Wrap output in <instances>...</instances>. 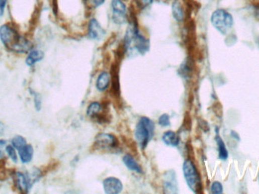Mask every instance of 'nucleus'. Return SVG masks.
<instances>
[{"label":"nucleus","instance_id":"obj_1","mask_svg":"<svg viewBox=\"0 0 259 194\" xmlns=\"http://www.w3.org/2000/svg\"><path fill=\"white\" fill-rule=\"evenodd\" d=\"M0 40L7 50L15 53H25L32 50V43L9 25L0 28Z\"/></svg>","mask_w":259,"mask_h":194},{"label":"nucleus","instance_id":"obj_2","mask_svg":"<svg viewBox=\"0 0 259 194\" xmlns=\"http://www.w3.org/2000/svg\"><path fill=\"white\" fill-rule=\"evenodd\" d=\"M124 47L129 56L143 55L149 51V40L140 33L135 24H132L127 28L124 37Z\"/></svg>","mask_w":259,"mask_h":194},{"label":"nucleus","instance_id":"obj_3","mask_svg":"<svg viewBox=\"0 0 259 194\" xmlns=\"http://www.w3.org/2000/svg\"><path fill=\"white\" fill-rule=\"evenodd\" d=\"M155 134V124L147 117L140 118L135 129V138L142 150L146 148Z\"/></svg>","mask_w":259,"mask_h":194},{"label":"nucleus","instance_id":"obj_4","mask_svg":"<svg viewBox=\"0 0 259 194\" xmlns=\"http://www.w3.org/2000/svg\"><path fill=\"white\" fill-rule=\"evenodd\" d=\"M183 171L186 182L190 189L195 193L201 192L203 184L197 167L190 159H187L183 165Z\"/></svg>","mask_w":259,"mask_h":194},{"label":"nucleus","instance_id":"obj_5","mask_svg":"<svg viewBox=\"0 0 259 194\" xmlns=\"http://www.w3.org/2000/svg\"><path fill=\"white\" fill-rule=\"evenodd\" d=\"M14 181L18 189L24 193L29 192L34 183L42 177L41 171L36 169L31 174H25L22 172H16L13 174Z\"/></svg>","mask_w":259,"mask_h":194},{"label":"nucleus","instance_id":"obj_6","mask_svg":"<svg viewBox=\"0 0 259 194\" xmlns=\"http://www.w3.org/2000/svg\"><path fill=\"white\" fill-rule=\"evenodd\" d=\"M211 21L213 26L222 34L228 33L233 25L231 15L224 10H218L214 12Z\"/></svg>","mask_w":259,"mask_h":194},{"label":"nucleus","instance_id":"obj_7","mask_svg":"<svg viewBox=\"0 0 259 194\" xmlns=\"http://www.w3.org/2000/svg\"><path fill=\"white\" fill-rule=\"evenodd\" d=\"M111 8L112 20L116 25H124L127 22V7L121 0H112Z\"/></svg>","mask_w":259,"mask_h":194},{"label":"nucleus","instance_id":"obj_8","mask_svg":"<svg viewBox=\"0 0 259 194\" xmlns=\"http://www.w3.org/2000/svg\"><path fill=\"white\" fill-rule=\"evenodd\" d=\"M162 183L164 193L177 194L179 192L178 179L174 170H169L164 173Z\"/></svg>","mask_w":259,"mask_h":194},{"label":"nucleus","instance_id":"obj_9","mask_svg":"<svg viewBox=\"0 0 259 194\" xmlns=\"http://www.w3.org/2000/svg\"><path fill=\"white\" fill-rule=\"evenodd\" d=\"M97 147L103 149L115 148L118 146V140L115 136L107 133H100L95 137Z\"/></svg>","mask_w":259,"mask_h":194},{"label":"nucleus","instance_id":"obj_10","mask_svg":"<svg viewBox=\"0 0 259 194\" xmlns=\"http://www.w3.org/2000/svg\"><path fill=\"white\" fill-rule=\"evenodd\" d=\"M106 32L96 19H91L88 25V35L93 40L100 41L106 37Z\"/></svg>","mask_w":259,"mask_h":194},{"label":"nucleus","instance_id":"obj_11","mask_svg":"<svg viewBox=\"0 0 259 194\" xmlns=\"http://www.w3.org/2000/svg\"><path fill=\"white\" fill-rule=\"evenodd\" d=\"M103 188L106 194H118L122 191L123 184L119 179L109 177L103 180Z\"/></svg>","mask_w":259,"mask_h":194},{"label":"nucleus","instance_id":"obj_12","mask_svg":"<svg viewBox=\"0 0 259 194\" xmlns=\"http://www.w3.org/2000/svg\"><path fill=\"white\" fill-rule=\"evenodd\" d=\"M123 162L124 165L131 171H134V172L138 173V174H142L143 173V169L142 167L140 166V164L137 162L135 159L131 155L127 154L123 157Z\"/></svg>","mask_w":259,"mask_h":194},{"label":"nucleus","instance_id":"obj_13","mask_svg":"<svg viewBox=\"0 0 259 194\" xmlns=\"http://www.w3.org/2000/svg\"><path fill=\"white\" fill-rule=\"evenodd\" d=\"M162 141L164 144L170 147H178L180 143V138L178 134L174 131H168L164 133L162 136Z\"/></svg>","mask_w":259,"mask_h":194},{"label":"nucleus","instance_id":"obj_14","mask_svg":"<svg viewBox=\"0 0 259 194\" xmlns=\"http://www.w3.org/2000/svg\"><path fill=\"white\" fill-rule=\"evenodd\" d=\"M21 160L23 163H28L32 160L34 156V149L31 145L26 144L22 148L19 150Z\"/></svg>","mask_w":259,"mask_h":194},{"label":"nucleus","instance_id":"obj_15","mask_svg":"<svg viewBox=\"0 0 259 194\" xmlns=\"http://www.w3.org/2000/svg\"><path fill=\"white\" fill-rule=\"evenodd\" d=\"M110 84V76L104 71L99 75L97 80V88L100 92L106 90Z\"/></svg>","mask_w":259,"mask_h":194},{"label":"nucleus","instance_id":"obj_16","mask_svg":"<svg viewBox=\"0 0 259 194\" xmlns=\"http://www.w3.org/2000/svg\"><path fill=\"white\" fill-rule=\"evenodd\" d=\"M171 10L174 19L177 22H183L184 19V10L180 1H178V0L174 1L171 6Z\"/></svg>","mask_w":259,"mask_h":194},{"label":"nucleus","instance_id":"obj_17","mask_svg":"<svg viewBox=\"0 0 259 194\" xmlns=\"http://www.w3.org/2000/svg\"><path fill=\"white\" fill-rule=\"evenodd\" d=\"M43 57H44V53L40 50H31L26 59L27 65L32 66L34 64L41 61Z\"/></svg>","mask_w":259,"mask_h":194},{"label":"nucleus","instance_id":"obj_18","mask_svg":"<svg viewBox=\"0 0 259 194\" xmlns=\"http://www.w3.org/2000/svg\"><path fill=\"white\" fill-rule=\"evenodd\" d=\"M217 145L218 148V157L222 160H226L228 158V152L226 148L225 143L219 135L216 136Z\"/></svg>","mask_w":259,"mask_h":194},{"label":"nucleus","instance_id":"obj_19","mask_svg":"<svg viewBox=\"0 0 259 194\" xmlns=\"http://www.w3.org/2000/svg\"><path fill=\"white\" fill-rule=\"evenodd\" d=\"M102 110H103V107H102V105L100 103H91L88 106V110H87V115L89 117H94V116H97L102 111Z\"/></svg>","mask_w":259,"mask_h":194},{"label":"nucleus","instance_id":"obj_20","mask_svg":"<svg viewBox=\"0 0 259 194\" xmlns=\"http://www.w3.org/2000/svg\"><path fill=\"white\" fill-rule=\"evenodd\" d=\"M12 144H13L15 149L19 150L27 144V142L22 136H16L12 140Z\"/></svg>","mask_w":259,"mask_h":194},{"label":"nucleus","instance_id":"obj_21","mask_svg":"<svg viewBox=\"0 0 259 194\" xmlns=\"http://www.w3.org/2000/svg\"><path fill=\"white\" fill-rule=\"evenodd\" d=\"M190 72H191V67L190 66V64L187 62H184L180 68L179 74L184 77H187V76H190Z\"/></svg>","mask_w":259,"mask_h":194},{"label":"nucleus","instance_id":"obj_22","mask_svg":"<svg viewBox=\"0 0 259 194\" xmlns=\"http://www.w3.org/2000/svg\"><path fill=\"white\" fill-rule=\"evenodd\" d=\"M158 124L161 125V127H169L170 125V117H169L167 114H163L160 116L158 119Z\"/></svg>","mask_w":259,"mask_h":194},{"label":"nucleus","instance_id":"obj_23","mask_svg":"<svg viewBox=\"0 0 259 194\" xmlns=\"http://www.w3.org/2000/svg\"><path fill=\"white\" fill-rule=\"evenodd\" d=\"M6 151L8 153L9 156L11 158L13 162H18L17 153H16V150H15V147L13 146H7Z\"/></svg>","mask_w":259,"mask_h":194},{"label":"nucleus","instance_id":"obj_24","mask_svg":"<svg viewBox=\"0 0 259 194\" xmlns=\"http://www.w3.org/2000/svg\"><path fill=\"white\" fill-rule=\"evenodd\" d=\"M211 191L213 194H221L223 192V186L220 182L215 181L212 183Z\"/></svg>","mask_w":259,"mask_h":194},{"label":"nucleus","instance_id":"obj_25","mask_svg":"<svg viewBox=\"0 0 259 194\" xmlns=\"http://www.w3.org/2000/svg\"><path fill=\"white\" fill-rule=\"evenodd\" d=\"M31 94L34 95V103H35V107L37 109V110L40 111L41 110L42 107V101H41V96H40V94L36 92L35 91L31 90Z\"/></svg>","mask_w":259,"mask_h":194},{"label":"nucleus","instance_id":"obj_26","mask_svg":"<svg viewBox=\"0 0 259 194\" xmlns=\"http://www.w3.org/2000/svg\"><path fill=\"white\" fill-rule=\"evenodd\" d=\"M106 0H87L88 5L93 9H97L101 7L104 4Z\"/></svg>","mask_w":259,"mask_h":194},{"label":"nucleus","instance_id":"obj_27","mask_svg":"<svg viewBox=\"0 0 259 194\" xmlns=\"http://www.w3.org/2000/svg\"><path fill=\"white\" fill-rule=\"evenodd\" d=\"M136 2L140 8H146L150 6L154 2V0H136Z\"/></svg>","mask_w":259,"mask_h":194},{"label":"nucleus","instance_id":"obj_28","mask_svg":"<svg viewBox=\"0 0 259 194\" xmlns=\"http://www.w3.org/2000/svg\"><path fill=\"white\" fill-rule=\"evenodd\" d=\"M7 143L6 140H0V159H3L5 156V152L7 150Z\"/></svg>","mask_w":259,"mask_h":194},{"label":"nucleus","instance_id":"obj_29","mask_svg":"<svg viewBox=\"0 0 259 194\" xmlns=\"http://www.w3.org/2000/svg\"><path fill=\"white\" fill-rule=\"evenodd\" d=\"M7 0H0V15L3 16L7 7Z\"/></svg>","mask_w":259,"mask_h":194},{"label":"nucleus","instance_id":"obj_30","mask_svg":"<svg viewBox=\"0 0 259 194\" xmlns=\"http://www.w3.org/2000/svg\"><path fill=\"white\" fill-rule=\"evenodd\" d=\"M4 131H5V125L2 122H0V136L4 134Z\"/></svg>","mask_w":259,"mask_h":194},{"label":"nucleus","instance_id":"obj_31","mask_svg":"<svg viewBox=\"0 0 259 194\" xmlns=\"http://www.w3.org/2000/svg\"><path fill=\"white\" fill-rule=\"evenodd\" d=\"M257 18L259 19V10L257 12Z\"/></svg>","mask_w":259,"mask_h":194}]
</instances>
